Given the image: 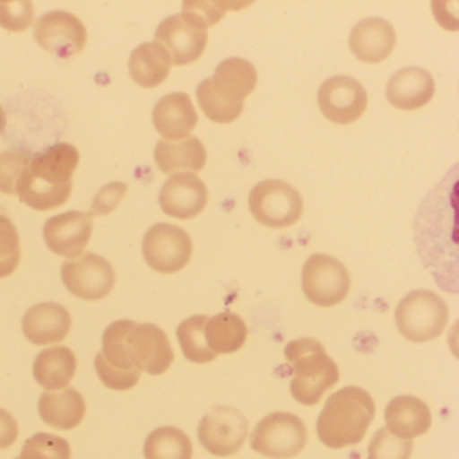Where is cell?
<instances>
[{"label":"cell","mask_w":459,"mask_h":459,"mask_svg":"<svg viewBox=\"0 0 459 459\" xmlns=\"http://www.w3.org/2000/svg\"><path fill=\"white\" fill-rule=\"evenodd\" d=\"M79 160V150L68 143L56 144L31 157L17 187L21 201L39 212L63 206L71 197L72 177Z\"/></svg>","instance_id":"cell-1"},{"label":"cell","mask_w":459,"mask_h":459,"mask_svg":"<svg viewBox=\"0 0 459 459\" xmlns=\"http://www.w3.org/2000/svg\"><path fill=\"white\" fill-rule=\"evenodd\" d=\"M256 84L257 72L249 61L228 58L219 64L213 77L198 85V104L212 122H235L243 112L244 99L254 92Z\"/></svg>","instance_id":"cell-2"},{"label":"cell","mask_w":459,"mask_h":459,"mask_svg":"<svg viewBox=\"0 0 459 459\" xmlns=\"http://www.w3.org/2000/svg\"><path fill=\"white\" fill-rule=\"evenodd\" d=\"M372 397L359 386H345L327 399L318 420L316 434L330 448L359 445L375 418Z\"/></svg>","instance_id":"cell-3"},{"label":"cell","mask_w":459,"mask_h":459,"mask_svg":"<svg viewBox=\"0 0 459 459\" xmlns=\"http://www.w3.org/2000/svg\"><path fill=\"white\" fill-rule=\"evenodd\" d=\"M284 356L294 369L291 394L303 405L318 404L325 394L338 383L340 370L314 338L292 341L284 349Z\"/></svg>","instance_id":"cell-4"},{"label":"cell","mask_w":459,"mask_h":459,"mask_svg":"<svg viewBox=\"0 0 459 459\" xmlns=\"http://www.w3.org/2000/svg\"><path fill=\"white\" fill-rule=\"evenodd\" d=\"M394 319L403 337L411 342H429L445 332L448 308L445 300L431 290H416L403 298Z\"/></svg>","instance_id":"cell-5"},{"label":"cell","mask_w":459,"mask_h":459,"mask_svg":"<svg viewBox=\"0 0 459 459\" xmlns=\"http://www.w3.org/2000/svg\"><path fill=\"white\" fill-rule=\"evenodd\" d=\"M208 25L201 15L182 12L160 22L155 41L168 50L171 64L177 66L195 63L208 44Z\"/></svg>","instance_id":"cell-6"},{"label":"cell","mask_w":459,"mask_h":459,"mask_svg":"<svg viewBox=\"0 0 459 459\" xmlns=\"http://www.w3.org/2000/svg\"><path fill=\"white\" fill-rule=\"evenodd\" d=\"M252 216L268 228H289L299 221L303 200L299 193L281 179L259 182L249 195Z\"/></svg>","instance_id":"cell-7"},{"label":"cell","mask_w":459,"mask_h":459,"mask_svg":"<svg viewBox=\"0 0 459 459\" xmlns=\"http://www.w3.org/2000/svg\"><path fill=\"white\" fill-rule=\"evenodd\" d=\"M307 445V429L302 419L289 412H273L255 427L251 446L255 451L273 459L298 455Z\"/></svg>","instance_id":"cell-8"},{"label":"cell","mask_w":459,"mask_h":459,"mask_svg":"<svg viewBox=\"0 0 459 459\" xmlns=\"http://www.w3.org/2000/svg\"><path fill=\"white\" fill-rule=\"evenodd\" d=\"M302 289L314 305L332 307L345 299L351 289V276L340 260L316 254L303 265Z\"/></svg>","instance_id":"cell-9"},{"label":"cell","mask_w":459,"mask_h":459,"mask_svg":"<svg viewBox=\"0 0 459 459\" xmlns=\"http://www.w3.org/2000/svg\"><path fill=\"white\" fill-rule=\"evenodd\" d=\"M130 319L114 322L103 334V349L95 359V369L107 388L128 391L141 380V370L134 367L125 348V334Z\"/></svg>","instance_id":"cell-10"},{"label":"cell","mask_w":459,"mask_h":459,"mask_svg":"<svg viewBox=\"0 0 459 459\" xmlns=\"http://www.w3.org/2000/svg\"><path fill=\"white\" fill-rule=\"evenodd\" d=\"M144 260L160 273H174L186 267L192 259L193 243L186 230L173 224L154 225L144 235Z\"/></svg>","instance_id":"cell-11"},{"label":"cell","mask_w":459,"mask_h":459,"mask_svg":"<svg viewBox=\"0 0 459 459\" xmlns=\"http://www.w3.org/2000/svg\"><path fill=\"white\" fill-rule=\"evenodd\" d=\"M61 276L69 292L84 300L103 299L117 281L111 263L93 252H84L64 262Z\"/></svg>","instance_id":"cell-12"},{"label":"cell","mask_w":459,"mask_h":459,"mask_svg":"<svg viewBox=\"0 0 459 459\" xmlns=\"http://www.w3.org/2000/svg\"><path fill=\"white\" fill-rule=\"evenodd\" d=\"M125 348L134 367L152 376L162 375L174 361L168 335L157 325L130 321L126 330Z\"/></svg>","instance_id":"cell-13"},{"label":"cell","mask_w":459,"mask_h":459,"mask_svg":"<svg viewBox=\"0 0 459 459\" xmlns=\"http://www.w3.org/2000/svg\"><path fill=\"white\" fill-rule=\"evenodd\" d=\"M248 434V420L236 408L216 405L198 424V440L208 453L230 456L243 447Z\"/></svg>","instance_id":"cell-14"},{"label":"cell","mask_w":459,"mask_h":459,"mask_svg":"<svg viewBox=\"0 0 459 459\" xmlns=\"http://www.w3.org/2000/svg\"><path fill=\"white\" fill-rule=\"evenodd\" d=\"M318 106L327 120L351 125L367 111L368 93L361 82L348 76H334L322 82Z\"/></svg>","instance_id":"cell-15"},{"label":"cell","mask_w":459,"mask_h":459,"mask_svg":"<svg viewBox=\"0 0 459 459\" xmlns=\"http://www.w3.org/2000/svg\"><path fill=\"white\" fill-rule=\"evenodd\" d=\"M34 36L42 49L64 60L76 57L87 45L84 23L66 12L48 13L39 18Z\"/></svg>","instance_id":"cell-16"},{"label":"cell","mask_w":459,"mask_h":459,"mask_svg":"<svg viewBox=\"0 0 459 459\" xmlns=\"http://www.w3.org/2000/svg\"><path fill=\"white\" fill-rule=\"evenodd\" d=\"M92 230V216L90 213L66 212L45 222V243L53 254L76 257L82 254L90 243Z\"/></svg>","instance_id":"cell-17"},{"label":"cell","mask_w":459,"mask_h":459,"mask_svg":"<svg viewBox=\"0 0 459 459\" xmlns=\"http://www.w3.org/2000/svg\"><path fill=\"white\" fill-rule=\"evenodd\" d=\"M208 203V189L193 173H177L163 185L160 205L168 216L179 220L197 217Z\"/></svg>","instance_id":"cell-18"},{"label":"cell","mask_w":459,"mask_h":459,"mask_svg":"<svg viewBox=\"0 0 459 459\" xmlns=\"http://www.w3.org/2000/svg\"><path fill=\"white\" fill-rule=\"evenodd\" d=\"M396 45L394 26L383 18L359 21L349 36V48L362 63L376 64L385 60Z\"/></svg>","instance_id":"cell-19"},{"label":"cell","mask_w":459,"mask_h":459,"mask_svg":"<svg viewBox=\"0 0 459 459\" xmlns=\"http://www.w3.org/2000/svg\"><path fill=\"white\" fill-rule=\"evenodd\" d=\"M71 313L58 303L34 305L22 319L23 334L34 345L61 342L71 332Z\"/></svg>","instance_id":"cell-20"},{"label":"cell","mask_w":459,"mask_h":459,"mask_svg":"<svg viewBox=\"0 0 459 459\" xmlns=\"http://www.w3.org/2000/svg\"><path fill=\"white\" fill-rule=\"evenodd\" d=\"M435 93L431 74L419 66L394 72L386 85V99L402 111H415L426 106Z\"/></svg>","instance_id":"cell-21"},{"label":"cell","mask_w":459,"mask_h":459,"mask_svg":"<svg viewBox=\"0 0 459 459\" xmlns=\"http://www.w3.org/2000/svg\"><path fill=\"white\" fill-rule=\"evenodd\" d=\"M152 122L158 133L170 142L189 138L198 123V115L186 93L163 96L154 107Z\"/></svg>","instance_id":"cell-22"},{"label":"cell","mask_w":459,"mask_h":459,"mask_svg":"<svg viewBox=\"0 0 459 459\" xmlns=\"http://www.w3.org/2000/svg\"><path fill=\"white\" fill-rule=\"evenodd\" d=\"M386 429L402 439L426 434L431 427V412L426 403L415 396H397L385 410Z\"/></svg>","instance_id":"cell-23"},{"label":"cell","mask_w":459,"mask_h":459,"mask_svg":"<svg viewBox=\"0 0 459 459\" xmlns=\"http://www.w3.org/2000/svg\"><path fill=\"white\" fill-rule=\"evenodd\" d=\"M39 411L48 426L57 429H74L84 420L87 403L77 389L66 386L64 391L42 394Z\"/></svg>","instance_id":"cell-24"},{"label":"cell","mask_w":459,"mask_h":459,"mask_svg":"<svg viewBox=\"0 0 459 459\" xmlns=\"http://www.w3.org/2000/svg\"><path fill=\"white\" fill-rule=\"evenodd\" d=\"M77 370V357L66 346H52L37 356L33 375L37 383L47 391L66 388Z\"/></svg>","instance_id":"cell-25"},{"label":"cell","mask_w":459,"mask_h":459,"mask_svg":"<svg viewBox=\"0 0 459 459\" xmlns=\"http://www.w3.org/2000/svg\"><path fill=\"white\" fill-rule=\"evenodd\" d=\"M155 162L165 174L179 170L198 173L205 166L208 154L200 139L189 136L184 141H160L155 146Z\"/></svg>","instance_id":"cell-26"},{"label":"cell","mask_w":459,"mask_h":459,"mask_svg":"<svg viewBox=\"0 0 459 459\" xmlns=\"http://www.w3.org/2000/svg\"><path fill=\"white\" fill-rule=\"evenodd\" d=\"M170 56L157 41L139 45L131 53L128 71L136 84L143 88H155L162 84L170 74Z\"/></svg>","instance_id":"cell-27"},{"label":"cell","mask_w":459,"mask_h":459,"mask_svg":"<svg viewBox=\"0 0 459 459\" xmlns=\"http://www.w3.org/2000/svg\"><path fill=\"white\" fill-rule=\"evenodd\" d=\"M248 329L238 314L225 311L208 318L205 338L214 354H232L240 351L247 341Z\"/></svg>","instance_id":"cell-28"},{"label":"cell","mask_w":459,"mask_h":459,"mask_svg":"<svg viewBox=\"0 0 459 459\" xmlns=\"http://www.w3.org/2000/svg\"><path fill=\"white\" fill-rule=\"evenodd\" d=\"M192 440L176 427L154 429L144 443L146 459H192Z\"/></svg>","instance_id":"cell-29"},{"label":"cell","mask_w":459,"mask_h":459,"mask_svg":"<svg viewBox=\"0 0 459 459\" xmlns=\"http://www.w3.org/2000/svg\"><path fill=\"white\" fill-rule=\"evenodd\" d=\"M206 316H195L185 319L177 329L182 353L195 364H208L216 359L217 354L209 349L205 338Z\"/></svg>","instance_id":"cell-30"},{"label":"cell","mask_w":459,"mask_h":459,"mask_svg":"<svg viewBox=\"0 0 459 459\" xmlns=\"http://www.w3.org/2000/svg\"><path fill=\"white\" fill-rule=\"evenodd\" d=\"M68 440L57 435L39 432L26 440L22 453L15 459H71Z\"/></svg>","instance_id":"cell-31"},{"label":"cell","mask_w":459,"mask_h":459,"mask_svg":"<svg viewBox=\"0 0 459 459\" xmlns=\"http://www.w3.org/2000/svg\"><path fill=\"white\" fill-rule=\"evenodd\" d=\"M30 160V152L26 150L10 149L0 152V193L17 195L18 184Z\"/></svg>","instance_id":"cell-32"},{"label":"cell","mask_w":459,"mask_h":459,"mask_svg":"<svg viewBox=\"0 0 459 459\" xmlns=\"http://www.w3.org/2000/svg\"><path fill=\"white\" fill-rule=\"evenodd\" d=\"M21 262V241L17 227L0 214V279L12 275Z\"/></svg>","instance_id":"cell-33"},{"label":"cell","mask_w":459,"mask_h":459,"mask_svg":"<svg viewBox=\"0 0 459 459\" xmlns=\"http://www.w3.org/2000/svg\"><path fill=\"white\" fill-rule=\"evenodd\" d=\"M412 442L380 429L370 440L368 459H410Z\"/></svg>","instance_id":"cell-34"},{"label":"cell","mask_w":459,"mask_h":459,"mask_svg":"<svg viewBox=\"0 0 459 459\" xmlns=\"http://www.w3.org/2000/svg\"><path fill=\"white\" fill-rule=\"evenodd\" d=\"M34 22V7L29 0H0V26L20 33Z\"/></svg>","instance_id":"cell-35"},{"label":"cell","mask_w":459,"mask_h":459,"mask_svg":"<svg viewBox=\"0 0 459 459\" xmlns=\"http://www.w3.org/2000/svg\"><path fill=\"white\" fill-rule=\"evenodd\" d=\"M251 4L244 2H184V12H192L201 15L206 25L214 26L221 21L230 10H240Z\"/></svg>","instance_id":"cell-36"},{"label":"cell","mask_w":459,"mask_h":459,"mask_svg":"<svg viewBox=\"0 0 459 459\" xmlns=\"http://www.w3.org/2000/svg\"><path fill=\"white\" fill-rule=\"evenodd\" d=\"M127 189V185L123 182H111V184L106 185L103 189L99 190L98 195L93 198L92 205H91V216H107L114 212L120 201L125 198Z\"/></svg>","instance_id":"cell-37"},{"label":"cell","mask_w":459,"mask_h":459,"mask_svg":"<svg viewBox=\"0 0 459 459\" xmlns=\"http://www.w3.org/2000/svg\"><path fill=\"white\" fill-rule=\"evenodd\" d=\"M18 437V423L14 416L0 408V450L14 445Z\"/></svg>","instance_id":"cell-38"},{"label":"cell","mask_w":459,"mask_h":459,"mask_svg":"<svg viewBox=\"0 0 459 459\" xmlns=\"http://www.w3.org/2000/svg\"><path fill=\"white\" fill-rule=\"evenodd\" d=\"M4 126H6V115H4V108L0 107V133L4 131Z\"/></svg>","instance_id":"cell-39"}]
</instances>
